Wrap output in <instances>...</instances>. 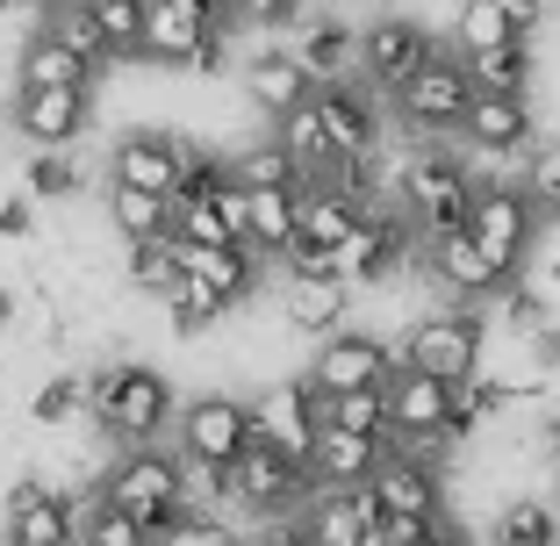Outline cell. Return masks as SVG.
Instances as JSON below:
<instances>
[{
	"instance_id": "obj_1",
	"label": "cell",
	"mask_w": 560,
	"mask_h": 546,
	"mask_svg": "<svg viewBox=\"0 0 560 546\" xmlns=\"http://www.w3.org/2000/svg\"><path fill=\"white\" fill-rule=\"evenodd\" d=\"M180 417V388L144 360H108L86 367V425L101 431V446H159Z\"/></svg>"
},
{
	"instance_id": "obj_2",
	"label": "cell",
	"mask_w": 560,
	"mask_h": 546,
	"mask_svg": "<svg viewBox=\"0 0 560 546\" xmlns=\"http://www.w3.org/2000/svg\"><path fill=\"white\" fill-rule=\"evenodd\" d=\"M475 195H481V166H475V151H460L453 137L445 144H410L402 166L388 173V201L417 223V237L467 231Z\"/></svg>"
},
{
	"instance_id": "obj_3",
	"label": "cell",
	"mask_w": 560,
	"mask_h": 546,
	"mask_svg": "<svg viewBox=\"0 0 560 546\" xmlns=\"http://www.w3.org/2000/svg\"><path fill=\"white\" fill-rule=\"evenodd\" d=\"M101 497L116 503V511H130L137 525H173V518L195 503V489H187V461L173 446H130L108 461V475H101Z\"/></svg>"
},
{
	"instance_id": "obj_4",
	"label": "cell",
	"mask_w": 560,
	"mask_h": 546,
	"mask_svg": "<svg viewBox=\"0 0 560 546\" xmlns=\"http://www.w3.org/2000/svg\"><path fill=\"white\" fill-rule=\"evenodd\" d=\"M310 489H316L310 467H302L295 453L266 446V439H252V446L223 467V511H245V518H259V525L295 518L302 503H310Z\"/></svg>"
},
{
	"instance_id": "obj_5",
	"label": "cell",
	"mask_w": 560,
	"mask_h": 546,
	"mask_svg": "<svg viewBox=\"0 0 560 546\" xmlns=\"http://www.w3.org/2000/svg\"><path fill=\"white\" fill-rule=\"evenodd\" d=\"M481 346H489L481 310H467V302H439V310H424L410 332H402L396 360L417 367V374H431V381H453V388H460L467 374H481Z\"/></svg>"
},
{
	"instance_id": "obj_6",
	"label": "cell",
	"mask_w": 560,
	"mask_h": 546,
	"mask_svg": "<svg viewBox=\"0 0 560 546\" xmlns=\"http://www.w3.org/2000/svg\"><path fill=\"white\" fill-rule=\"evenodd\" d=\"M252 439H259V431H252V396H231V388L187 396L180 417H173V453H180L187 467H209V475H223Z\"/></svg>"
},
{
	"instance_id": "obj_7",
	"label": "cell",
	"mask_w": 560,
	"mask_h": 546,
	"mask_svg": "<svg viewBox=\"0 0 560 546\" xmlns=\"http://www.w3.org/2000/svg\"><path fill=\"white\" fill-rule=\"evenodd\" d=\"M467 101H475V80H467L460 50H439V58H431V66L388 101V108H396V123L417 137V144H445V137H460Z\"/></svg>"
},
{
	"instance_id": "obj_8",
	"label": "cell",
	"mask_w": 560,
	"mask_h": 546,
	"mask_svg": "<svg viewBox=\"0 0 560 546\" xmlns=\"http://www.w3.org/2000/svg\"><path fill=\"white\" fill-rule=\"evenodd\" d=\"M201 159H209V144H195V137H180V130H130L108 151V187H144V195L173 201Z\"/></svg>"
},
{
	"instance_id": "obj_9",
	"label": "cell",
	"mask_w": 560,
	"mask_h": 546,
	"mask_svg": "<svg viewBox=\"0 0 560 546\" xmlns=\"http://www.w3.org/2000/svg\"><path fill=\"white\" fill-rule=\"evenodd\" d=\"M439 50H445V44H439V36H431L417 15H374V22L360 30V80L374 86L381 101H396L402 86H410L417 72L439 58Z\"/></svg>"
},
{
	"instance_id": "obj_10",
	"label": "cell",
	"mask_w": 560,
	"mask_h": 546,
	"mask_svg": "<svg viewBox=\"0 0 560 546\" xmlns=\"http://www.w3.org/2000/svg\"><path fill=\"white\" fill-rule=\"evenodd\" d=\"M539 223H546V216L532 209V195L517 187V173H511V181H481L475 216H467V237H475L503 274H517V266L532 259V245H539Z\"/></svg>"
},
{
	"instance_id": "obj_11",
	"label": "cell",
	"mask_w": 560,
	"mask_h": 546,
	"mask_svg": "<svg viewBox=\"0 0 560 546\" xmlns=\"http://www.w3.org/2000/svg\"><path fill=\"white\" fill-rule=\"evenodd\" d=\"M310 108H316V123H324V144H330V166L338 159H374L381 151V130H388V101L374 94V86L352 72V80H324L310 94Z\"/></svg>"
},
{
	"instance_id": "obj_12",
	"label": "cell",
	"mask_w": 560,
	"mask_h": 546,
	"mask_svg": "<svg viewBox=\"0 0 560 546\" xmlns=\"http://www.w3.org/2000/svg\"><path fill=\"white\" fill-rule=\"evenodd\" d=\"M388 374H396V346L381 332H360V324L316 338V352H310V388L316 396H360V388H381Z\"/></svg>"
},
{
	"instance_id": "obj_13",
	"label": "cell",
	"mask_w": 560,
	"mask_h": 546,
	"mask_svg": "<svg viewBox=\"0 0 560 546\" xmlns=\"http://www.w3.org/2000/svg\"><path fill=\"white\" fill-rule=\"evenodd\" d=\"M0 518H8V539L15 546H80V497H66L50 475H15L8 497H0Z\"/></svg>"
},
{
	"instance_id": "obj_14",
	"label": "cell",
	"mask_w": 560,
	"mask_h": 546,
	"mask_svg": "<svg viewBox=\"0 0 560 546\" xmlns=\"http://www.w3.org/2000/svg\"><path fill=\"white\" fill-rule=\"evenodd\" d=\"M86 116H94L86 86H15L8 130L30 137V151H72L86 137Z\"/></svg>"
},
{
	"instance_id": "obj_15",
	"label": "cell",
	"mask_w": 560,
	"mask_h": 546,
	"mask_svg": "<svg viewBox=\"0 0 560 546\" xmlns=\"http://www.w3.org/2000/svg\"><path fill=\"white\" fill-rule=\"evenodd\" d=\"M417 274H424V281L439 288L445 302H495V288L511 281V274H503V266H495L467 231L424 237V252H417Z\"/></svg>"
},
{
	"instance_id": "obj_16",
	"label": "cell",
	"mask_w": 560,
	"mask_h": 546,
	"mask_svg": "<svg viewBox=\"0 0 560 546\" xmlns=\"http://www.w3.org/2000/svg\"><path fill=\"white\" fill-rule=\"evenodd\" d=\"M316 425H324V396L310 388V374L266 381L259 396H252V431H259L266 446L295 453V461H310V446H316Z\"/></svg>"
},
{
	"instance_id": "obj_17",
	"label": "cell",
	"mask_w": 560,
	"mask_h": 546,
	"mask_svg": "<svg viewBox=\"0 0 560 546\" xmlns=\"http://www.w3.org/2000/svg\"><path fill=\"white\" fill-rule=\"evenodd\" d=\"M539 144V116H532V94H475L460 116V151L475 159H517V151Z\"/></svg>"
},
{
	"instance_id": "obj_18",
	"label": "cell",
	"mask_w": 560,
	"mask_h": 546,
	"mask_svg": "<svg viewBox=\"0 0 560 546\" xmlns=\"http://www.w3.org/2000/svg\"><path fill=\"white\" fill-rule=\"evenodd\" d=\"M366 497H374L381 518H445V467L388 446V461H381L374 481H366Z\"/></svg>"
},
{
	"instance_id": "obj_19",
	"label": "cell",
	"mask_w": 560,
	"mask_h": 546,
	"mask_svg": "<svg viewBox=\"0 0 560 546\" xmlns=\"http://www.w3.org/2000/svg\"><path fill=\"white\" fill-rule=\"evenodd\" d=\"M215 30L201 8H187V0H144V66H165V72H195L201 44H215Z\"/></svg>"
},
{
	"instance_id": "obj_20",
	"label": "cell",
	"mask_w": 560,
	"mask_h": 546,
	"mask_svg": "<svg viewBox=\"0 0 560 546\" xmlns=\"http://www.w3.org/2000/svg\"><path fill=\"white\" fill-rule=\"evenodd\" d=\"M295 525L310 546H381V511L366 489H310Z\"/></svg>"
},
{
	"instance_id": "obj_21",
	"label": "cell",
	"mask_w": 560,
	"mask_h": 546,
	"mask_svg": "<svg viewBox=\"0 0 560 546\" xmlns=\"http://www.w3.org/2000/svg\"><path fill=\"white\" fill-rule=\"evenodd\" d=\"M173 245H180V237H173ZM180 274L201 281L223 310H245L266 288V259L252 245H180Z\"/></svg>"
},
{
	"instance_id": "obj_22",
	"label": "cell",
	"mask_w": 560,
	"mask_h": 546,
	"mask_svg": "<svg viewBox=\"0 0 560 546\" xmlns=\"http://www.w3.org/2000/svg\"><path fill=\"white\" fill-rule=\"evenodd\" d=\"M237 86H245L252 116H266V123L295 116L302 101L316 94V80L302 72V58H295L288 44H266V50H252V58H245V72H237Z\"/></svg>"
},
{
	"instance_id": "obj_23",
	"label": "cell",
	"mask_w": 560,
	"mask_h": 546,
	"mask_svg": "<svg viewBox=\"0 0 560 546\" xmlns=\"http://www.w3.org/2000/svg\"><path fill=\"white\" fill-rule=\"evenodd\" d=\"M381 461H388V439H366V431H346V425H316V446L302 467H310L316 489H366Z\"/></svg>"
},
{
	"instance_id": "obj_24",
	"label": "cell",
	"mask_w": 560,
	"mask_h": 546,
	"mask_svg": "<svg viewBox=\"0 0 560 546\" xmlns=\"http://www.w3.org/2000/svg\"><path fill=\"white\" fill-rule=\"evenodd\" d=\"M273 310L295 338H330V332L352 324V288L346 281H310V274H280Z\"/></svg>"
},
{
	"instance_id": "obj_25",
	"label": "cell",
	"mask_w": 560,
	"mask_h": 546,
	"mask_svg": "<svg viewBox=\"0 0 560 546\" xmlns=\"http://www.w3.org/2000/svg\"><path fill=\"white\" fill-rule=\"evenodd\" d=\"M288 50L302 58V72H310L316 86H324V80H352V72H360V30L338 22V15H302Z\"/></svg>"
},
{
	"instance_id": "obj_26",
	"label": "cell",
	"mask_w": 560,
	"mask_h": 546,
	"mask_svg": "<svg viewBox=\"0 0 560 546\" xmlns=\"http://www.w3.org/2000/svg\"><path fill=\"white\" fill-rule=\"evenodd\" d=\"M360 201L352 195H338L330 181H310L302 187V216H295V245H324V252H338L352 237V223H360Z\"/></svg>"
},
{
	"instance_id": "obj_27",
	"label": "cell",
	"mask_w": 560,
	"mask_h": 546,
	"mask_svg": "<svg viewBox=\"0 0 560 546\" xmlns=\"http://www.w3.org/2000/svg\"><path fill=\"white\" fill-rule=\"evenodd\" d=\"M460 66L475 80V94H532V80H539L532 36H511V44H495V50H460Z\"/></svg>"
},
{
	"instance_id": "obj_28",
	"label": "cell",
	"mask_w": 560,
	"mask_h": 546,
	"mask_svg": "<svg viewBox=\"0 0 560 546\" xmlns=\"http://www.w3.org/2000/svg\"><path fill=\"white\" fill-rule=\"evenodd\" d=\"M252 195V252L266 266H280V252L295 245V216H302V187H245Z\"/></svg>"
},
{
	"instance_id": "obj_29",
	"label": "cell",
	"mask_w": 560,
	"mask_h": 546,
	"mask_svg": "<svg viewBox=\"0 0 560 546\" xmlns=\"http://www.w3.org/2000/svg\"><path fill=\"white\" fill-rule=\"evenodd\" d=\"M489 546H560V503L503 497L489 511Z\"/></svg>"
},
{
	"instance_id": "obj_30",
	"label": "cell",
	"mask_w": 560,
	"mask_h": 546,
	"mask_svg": "<svg viewBox=\"0 0 560 546\" xmlns=\"http://www.w3.org/2000/svg\"><path fill=\"white\" fill-rule=\"evenodd\" d=\"M101 209H108V231H116L122 245L173 237V201H165V195H144V187H108V195H101Z\"/></svg>"
},
{
	"instance_id": "obj_31",
	"label": "cell",
	"mask_w": 560,
	"mask_h": 546,
	"mask_svg": "<svg viewBox=\"0 0 560 546\" xmlns=\"http://www.w3.org/2000/svg\"><path fill=\"white\" fill-rule=\"evenodd\" d=\"M15 86H86V94H94V66L72 58L66 44H50L44 30H30V44H22V58H15Z\"/></svg>"
},
{
	"instance_id": "obj_32",
	"label": "cell",
	"mask_w": 560,
	"mask_h": 546,
	"mask_svg": "<svg viewBox=\"0 0 560 546\" xmlns=\"http://www.w3.org/2000/svg\"><path fill=\"white\" fill-rule=\"evenodd\" d=\"M36 30L50 36V44H66L72 58H86V66H116V58H108V44H101V22H94V8H86V0H50L44 15H36Z\"/></svg>"
},
{
	"instance_id": "obj_33",
	"label": "cell",
	"mask_w": 560,
	"mask_h": 546,
	"mask_svg": "<svg viewBox=\"0 0 560 546\" xmlns=\"http://www.w3.org/2000/svg\"><path fill=\"white\" fill-rule=\"evenodd\" d=\"M30 425L36 431H72V425H86V374H80V367H58V374L36 381Z\"/></svg>"
},
{
	"instance_id": "obj_34",
	"label": "cell",
	"mask_w": 560,
	"mask_h": 546,
	"mask_svg": "<svg viewBox=\"0 0 560 546\" xmlns=\"http://www.w3.org/2000/svg\"><path fill=\"white\" fill-rule=\"evenodd\" d=\"M80 546H159V532L137 525L130 511H116V503L101 497H80Z\"/></svg>"
},
{
	"instance_id": "obj_35",
	"label": "cell",
	"mask_w": 560,
	"mask_h": 546,
	"mask_svg": "<svg viewBox=\"0 0 560 546\" xmlns=\"http://www.w3.org/2000/svg\"><path fill=\"white\" fill-rule=\"evenodd\" d=\"M231 181L237 187H310V173L288 159V144H280V137H259V144H245L231 159Z\"/></svg>"
},
{
	"instance_id": "obj_36",
	"label": "cell",
	"mask_w": 560,
	"mask_h": 546,
	"mask_svg": "<svg viewBox=\"0 0 560 546\" xmlns=\"http://www.w3.org/2000/svg\"><path fill=\"white\" fill-rule=\"evenodd\" d=\"M159 310H165V324H173L180 338H201V332H215V324L231 316V310H223V302H215L201 281H187V274H173V288L159 295Z\"/></svg>"
},
{
	"instance_id": "obj_37",
	"label": "cell",
	"mask_w": 560,
	"mask_h": 546,
	"mask_svg": "<svg viewBox=\"0 0 560 546\" xmlns=\"http://www.w3.org/2000/svg\"><path fill=\"white\" fill-rule=\"evenodd\" d=\"M173 274H180V245H173V237H144V245H122V281H130L137 295L159 302L165 288H173Z\"/></svg>"
},
{
	"instance_id": "obj_38",
	"label": "cell",
	"mask_w": 560,
	"mask_h": 546,
	"mask_svg": "<svg viewBox=\"0 0 560 546\" xmlns=\"http://www.w3.org/2000/svg\"><path fill=\"white\" fill-rule=\"evenodd\" d=\"M511 36H525V30L503 15V0H460L453 8V50H495Z\"/></svg>"
},
{
	"instance_id": "obj_39",
	"label": "cell",
	"mask_w": 560,
	"mask_h": 546,
	"mask_svg": "<svg viewBox=\"0 0 560 546\" xmlns=\"http://www.w3.org/2000/svg\"><path fill=\"white\" fill-rule=\"evenodd\" d=\"M86 187V166L72 151H30V166H22V195L30 201H72Z\"/></svg>"
},
{
	"instance_id": "obj_40",
	"label": "cell",
	"mask_w": 560,
	"mask_h": 546,
	"mask_svg": "<svg viewBox=\"0 0 560 546\" xmlns=\"http://www.w3.org/2000/svg\"><path fill=\"white\" fill-rule=\"evenodd\" d=\"M101 22V44H108V58H144V0H86Z\"/></svg>"
},
{
	"instance_id": "obj_41",
	"label": "cell",
	"mask_w": 560,
	"mask_h": 546,
	"mask_svg": "<svg viewBox=\"0 0 560 546\" xmlns=\"http://www.w3.org/2000/svg\"><path fill=\"white\" fill-rule=\"evenodd\" d=\"M159 546H245V532H237V518L195 511V503H187L173 525H159Z\"/></svg>"
},
{
	"instance_id": "obj_42",
	"label": "cell",
	"mask_w": 560,
	"mask_h": 546,
	"mask_svg": "<svg viewBox=\"0 0 560 546\" xmlns=\"http://www.w3.org/2000/svg\"><path fill=\"white\" fill-rule=\"evenodd\" d=\"M517 187L532 195V209H539V216H560V137H539V144L525 151Z\"/></svg>"
},
{
	"instance_id": "obj_43",
	"label": "cell",
	"mask_w": 560,
	"mask_h": 546,
	"mask_svg": "<svg viewBox=\"0 0 560 546\" xmlns=\"http://www.w3.org/2000/svg\"><path fill=\"white\" fill-rule=\"evenodd\" d=\"M324 425L366 431V439H388V396L381 388H360V396H324Z\"/></svg>"
},
{
	"instance_id": "obj_44",
	"label": "cell",
	"mask_w": 560,
	"mask_h": 546,
	"mask_svg": "<svg viewBox=\"0 0 560 546\" xmlns=\"http://www.w3.org/2000/svg\"><path fill=\"white\" fill-rule=\"evenodd\" d=\"M302 8H310V0H231V30H259V36L295 30Z\"/></svg>"
},
{
	"instance_id": "obj_45",
	"label": "cell",
	"mask_w": 560,
	"mask_h": 546,
	"mask_svg": "<svg viewBox=\"0 0 560 546\" xmlns=\"http://www.w3.org/2000/svg\"><path fill=\"white\" fill-rule=\"evenodd\" d=\"M0 237H8V245H30V237H36V201L30 195L0 201Z\"/></svg>"
},
{
	"instance_id": "obj_46",
	"label": "cell",
	"mask_w": 560,
	"mask_h": 546,
	"mask_svg": "<svg viewBox=\"0 0 560 546\" xmlns=\"http://www.w3.org/2000/svg\"><path fill=\"white\" fill-rule=\"evenodd\" d=\"M532 367H539L546 381H560V316H553V324H539V332H532Z\"/></svg>"
},
{
	"instance_id": "obj_47",
	"label": "cell",
	"mask_w": 560,
	"mask_h": 546,
	"mask_svg": "<svg viewBox=\"0 0 560 546\" xmlns=\"http://www.w3.org/2000/svg\"><path fill=\"white\" fill-rule=\"evenodd\" d=\"M546 8H553V0H503V15H511V22H517L525 36H532V30L546 22Z\"/></svg>"
},
{
	"instance_id": "obj_48",
	"label": "cell",
	"mask_w": 560,
	"mask_h": 546,
	"mask_svg": "<svg viewBox=\"0 0 560 546\" xmlns=\"http://www.w3.org/2000/svg\"><path fill=\"white\" fill-rule=\"evenodd\" d=\"M539 439H546V453H553V461H560V403H553V410H546V425H539Z\"/></svg>"
},
{
	"instance_id": "obj_49",
	"label": "cell",
	"mask_w": 560,
	"mask_h": 546,
	"mask_svg": "<svg viewBox=\"0 0 560 546\" xmlns=\"http://www.w3.org/2000/svg\"><path fill=\"white\" fill-rule=\"evenodd\" d=\"M539 288H546V295H560V252L546 259V281H539Z\"/></svg>"
},
{
	"instance_id": "obj_50",
	"label": "cell",
	"mask_w": 560,
	"mask_h": 546,
	"mask_svg": "<svg viewBox=\"0 0 560 546\" xmlns=\"http://www.w3.org/2000/svg\"><path fill=\"white\" fill-rule=\"evenodd\" d=\"M8 316H15V295H8V281H0V324H8Z\"/></svg>"
},
{
	"instance_id": "obj_51",
	"label": "cell",
	"mask_w": 560,
	"mask_h": 546,
	"mask_svg": "<svg viewBox=\"0 0 560 546\" xmlns=\"http://www.w3.org/2000/svg\"><path fill=\"white\" fill-rule=\"evenodd\" d=\"M15 8H36V15H44V8H50V0H15Z\"/></svg>"
},
{
	"instance_id": "obj_52",
	"label": "cell",
	"mask_w": 560,
	"mask_h": 546,
	"mask_svg": "<svg viewBox=\"0 0 560 546\" xmlns=\"http://www.w3.org/2000/svg\"><path fill=\"white\" fill-rule=\"evenodd\" d=\"M0 546H15V539H8V532H0Z\"/></svg>"
},
{
	"instance_id": "obj_53",
	"label": "cell",
	"mask_w": 560,
	"mask_h": 546,
	"mask_svg": "<svg viewBox=\"0 0 560 546\" xmlns=\"http://www.w3.org/2000/svg\"><path fill=\"white\" fill-rule=\"evenodd\" d=\"M0 137H8V116H0Z\"/></svg>"
},
{
	"instance_id": "obj_54",
	"label": "cell",
	"mask_w": 560,
	"mask_h": 546,
	"mask_svg": "<svg viewBox=\"0 0 560 546\" xmlns=\"http://www.w3.org/2000/svg\"><path fill=\"white\" fill-rule=\"evenodd\" d=\"M0 8H15V0H0Z\"/></svg>"
},
{
	"instance_id": "obj_55",
	"label": "cell",
	"mask_w": 560,
	"mask_h": 546,
	"mask_svg": "<svg viewBox=\"0 0 560 546\" xmlns=\"http://www.w3.org/2000/svg\"><path fill=\"white\" fill-rule=\"evenodd\" d=\"M330 8H338V0H330Z\"/></svg>"
}]
</instances>
